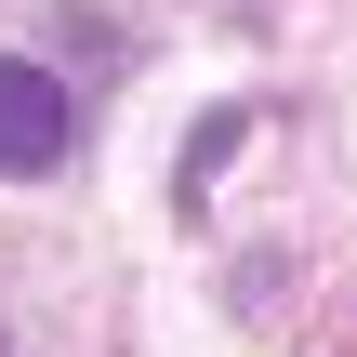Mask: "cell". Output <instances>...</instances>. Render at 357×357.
Returning a JSON list of instances; mask_svg holds the SVG:
<instances>
[{
    "label": "cell",
    "instance_id": "6da1fadb",
    "mask_svg": "<svg viewBox=\"0 0 357 357\" xmlns=\"http://www.w3.org/2000/svg\"><path fill=\"white\" fill-rule=\"evenodd\" d=\"M66 132H79V119H66V79L0 53V172H53V159H66Z\"/></svg>",
    "mask_w": 357,
    "mask_h": 357
}]
</instances>
